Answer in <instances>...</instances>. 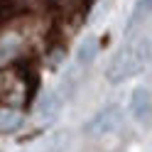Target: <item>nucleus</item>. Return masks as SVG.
Returning a JSON list of instances; mask_svg holds the SVG:
<instances>
[{"label": "nucleus", "instance_id": "obj_3", "mask_svg": "<svg viewBox=\"0 0 152 152\" xmlns=\"http://www.w3.org/2000/svg\"><path fill=\"white\" fill-rule=\"evenodd\" d=\"M130 113H132V118H135L137 123H145V125L152 120V96H150L147 88L137 86L135 91H132V96H130Z\"/></svg>", "mask_w": 152, "mask_h": 152}, {"label": "nucleus", "instance_id": "obj_5", "mask_svg": "<svg viewBox=\"0 0 152 152\" xmlns=\"http://www.w3.org/2000/svg\"><path fill=\"white\" fill-rule=\"evenodd\" d=\"M61 93L59 91H47L44 96L37 101V118H42V120H52L59 115V110H61Z\"/></svg>", "mask_w": 152, "mask_h": 152}, {"label": "nucleus", "instance_id": "obj_8", "mask_svg": "<svg viewBox=\"0 0 152 152\" xmlns=\"http://www.w3.org/2000/svg\"><path fill=\"white\" fill-rule=\"evenodd\" d=\"M98 56V39L96 37H86L81 44H79V49H76V61L79 64H91L93 59Z\"/></svg>", "mask_w": 152, "mask_h": 152}, {"label": "nucleus", "instance_id": "obj_2", "mask_svg": "<svg viewBox=\"0 0 152 152\" xmlns=\"http://www.w3.org/2000/svg\"><path fill=\"white\" fill-rule=\"evenodd\" d=\"M120 125H123V110L118 106H106L86 123V135L88 137H108Z\"/></svg>", "mask_w": 152, "mask_h": 152}, {"label": "nucleus", "instance_id": "obj_6", "mask_svg": "<svg viewBox=\"0 0 152 152\" xmlns=\"http://www.w3.org/2000/svg\"><path fill=\"white\" fill-rule=\"evenodd\" d=\"M22 49V37L20 34H15V32H5V34H0V69L7 64V61H12L17 54H20Z\"/></svg>", "mask_w": 152, "mask_h": 152}, {"label": "nucleus", "instance_id": "obj_1", "mask_svg": "<svg viewBox=\"0 0 152 152\" xmlns=\"http://www.w3.org/2000/svg\"><path fill=\"white\" fill-rule=\"evenodd\" d=\"M150 54H152V47L147 39H137L128 47H123V49L113 56V61L108 66V81L110 83H120V81H128L130 76H135L142 66L150 61Z\"/></svg>", "mask_w": 152, "mask_h": 152}, {"label": "nucleus", "instance_id": "obj_7", "mask_svg": "<svg viewBox=\"0 0 152 152\" xmlns=\"http://www.w3.org/2000/svg\"><path fill=\"white\" fill-rule=\"evenodd\" d=\"M22 113L15 110V108H7V106H0V135L5 132H15L17 128L22 125Z\"/></svg>", "mask_w": 152, "mask_h": 152}, {"label": "nucleus", "instance_id": "obj_4", "mask_svg": "<svg viewBox=\"0 0 152 152\" xmlns=\"http://www.w3.org/2000/svg\"><path fill=\"white\" fill-rule=\"evenodd\" d=\"M69 147H71V132L69 130H54L37 142L32 147V152H66Z\"/></svg>", "mask_w": 152, "mask_h": 152}, {"label": "nucleus", "instance_id": "obj_10", "mask_svg": "<svg viewBox=\"0 0 152 152\" xmlns=\"http://www.w3.org/2000/svg\"><path fill=\"white\" fill-rule=\"evenodd\" d=\"M150 64H152V54H150Z\"/></svg>", "mask_w": 152, "mask_h": 152}, {"label": "nucleus", "instance_id": "obj_9", "mask_svg": "<svg viewBox=\"0 0 152 152\" xmlns=\"http://www.w3.org/2000/svg\"><path fill=\"white\" fill-rule=\"evenodd\" d=\"M147 15H152V0H137L135 10H132V20H130V25H137L140 20H145Z\"/></svg>", "mask_w": 152, "mask_h": 152}]
</instances>
